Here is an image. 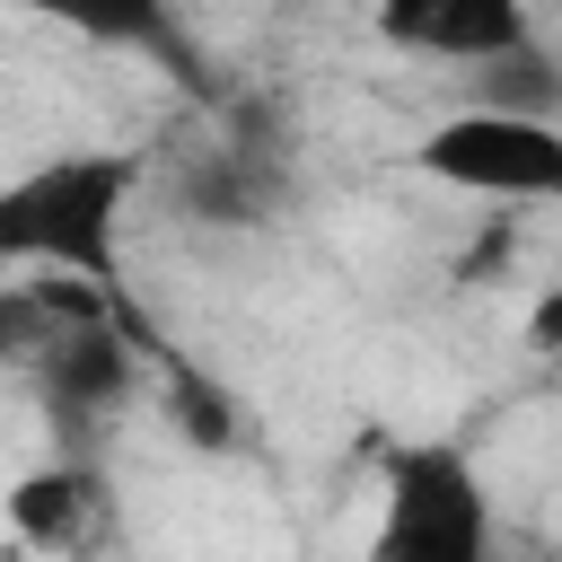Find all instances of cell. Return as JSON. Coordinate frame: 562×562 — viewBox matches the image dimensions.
Listing matches in <instances>:
<instances>
[{"mask_svg":"<svg viewBox=\"0 0 562 562\" xmlns=\"http://www.w3.org/2000/svg\"><path fill=\"white\" fill-rule=\"evenodd\" d=\"M105 527H114V483H105L97 457H70V448H61V457H44V465H26V474L9 483V536H18L26 553H44V562L97 553Z\"/></svg>","mask_w":562,"mask_h":562,"instance_id":"cell-6","label":"cell"},{"mask_svg":"<svg viewBox=\"0 0 562 562\" xmlns=\"http://www.w3.org/2000/svg\"><path fill=\"white\" fill-rule=\"evenodd\" d=\"M0 9H26V18H53L88 44H114V53H149L167 61L176 79H193V44L176 26V0H0Z\"/></svg>","mask_w":562,"mask_h":562,"instance_id":"cell-8","label":"cell"},{"mask_svg":"<svg viewBox=\"0 0 562 562\" xmlns=\"http://www.w3.org/2000/svg\"><path fill=\"white\" fill-rule=\"evenodd\" d=\"M290 202H299V167H290V132H272V123H237L228 114L220 132H202L176 158V211L193 228H220V237L281 228Z\"/></svg>","mask_w":562,"mask_h":562,"instance_id":"cell-4","label":"cell"},{"mask_svg":"<svg viewBox=\"0 0 562 562\" xmlns=\"http://www.w3.org/2000/svg\"><path fill=\"white\" fill-rule=\"evenodd\" d=\"M149 184L140 149H53L0 184V263L79 281L123 307V220Z\"/></svg>","mask_w":562,"mask_h":562,"instance_id":"cell-1","label":"cell"},{"mask_svg":"<svg viewBox=\"0 0 562 562\" xmlns=\"http://www.w3.org/2000/svg\"><path fill=\"white\" fill-rule=\"evenodd\" d=\"M404 158H413V176H430L448 193H474V202H562V123H544V114L457 105Z\"/></svg>","mask_w":562,"mask_h":562,"instance_id":"cell-3","label":"cell"},{"mask_svg":"<svg viewBox=\"0 0 562 562\" xmlns=\"http://www.w3.org/2000/svg\"><path fill=\"white\" fill-rule=\"evenodd\" d=\"M465 105H483V114H544V123H562V70H553L544 35H527V44L492 53V61H474V97H465Z\"/></svg>","mask_w":562,"mask_h":562,"instance_id":"cell-9","label":"cell"},{"mask_svg":"<svg viewBox=\"0 0 562 562\" xmlns=\"http://www.w3.org/2000/svg\"><path fill=\"white\" fill-rule=\"evenodd\" d=\"M140 351L149 342L123 316H88V325H70V334L44 342V360L26 369V386H35V404H44V422L61 430L70 457H97V439L140 404Z\"/></svg>","mask_w":562,"mask_h":562,"instance_id":"cell-5","label":"cell"},{"mask_svg":"<svg viewBox=\"0 0 562 562\" xmlns=\"http://www.w3.org/2000/svg\"><path fill=\"white\" fill-rule=\"evenodd\" d=\"M378 44L386 53H413V61H492L509 44L536 35V0H378L369 9Z\"/></svg>","mask_w":562,"mask_h":562,"instance_id":"cell-7","label":"cell"},{"mask_svg":"<svg viewBox=\"0 0 562 562\" xmlns=\"http://www.w3.org/2000/svg\"><path fill=\"white\" fill-rule=\"evenodd\" d=\"M369 562H501V518L483 465L457 439H395L378 474Z\"/></svg>","mask_w":562,"mask_h":562,"instance_id":"cell-2","label":"cell"}]
</instances>
